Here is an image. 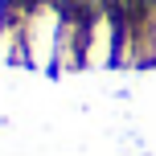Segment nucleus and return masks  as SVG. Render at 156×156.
<instances>
[{"label":"nucleus","mask_w":156,"mask_h":156,"mask_svg":"<svg viewBox=\"0 0 156 156\" xmlns=\"http://www.w3.org/2000/svg\"><path fill=\"white\" fill-rule=\"evenodd\" d=\"M62 21H66V0H25L21 37H25V70L29 74H54Z\"/></svg>","instance_id":"1"},{"label":"nucleus","mask_w":156,"mask_h":156,"mask_svg":"<svg viewBox=\"0 0 156 156\" xmlns=\"http://www.w3.org/2000/svg\"><path fill=\"white\" fill-rule=\"evenodd\" d=\"M99 0H66V21H62V37H58V62H54V78H70V74H86L82 58H86V25Z\"/></svg>","instance_id":"2"},{"label":"nucleus","mask_w":156,"mask_h":156,"mask_svg":"<svg viewBox=\"0 0 156 156\" xmlns=\"http://www.w3.org/2000/svg\"><path fill=\"white\" fill-rule=\"evenodd\" d=\"M115 66H119V16L99 0L94 12H90V25H86L82 70L86 74H103V70H115Z\"/></svg>","instance_id":"3"},{"label":"nucleus","mask_w":156,"mask_h":156,"mask_svg":"<svg viewBox=\"0 0 156 156\" xmlns=\"http://www.w3.org/2000/svg\"><path fill=\"white\" fill-rule=\"evenodd\" d=\"M4 8H8V0H0V21H4Z\"/></svg>","instance_id":"4"}]
</instances>
